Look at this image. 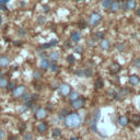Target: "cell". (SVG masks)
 Masks as SVG:
<instances>
[{
    "mask_svg": "<svg viewBox=\"0 0 140 140\" xmlns=\"http://www.w3.org/2000/svg\"><path fill=\"white\" fill-rule=\"evenodd\" d=\"M29 110L27 108V106L25 105H22V107H20V110H19V112H20V114H23V113H25V112Z\"/></svg>",
    "mask_w": 140,
    "mask_h": 140,
    "instance_id": "ee69618b",
    "label": "cell"
},
{
    "mask_svg": "<svg viewBox=\"0 0 140 140\" xmlns=\"http://www.w3.org/2000/svg\"><path fill=\"white\" fill-rule=\"evenodd\" d=\"M137 15H138V17H140V8L137 10Z\"/></svg>",
    "mask_w": 140,
    "mask_h": 140,
    "instance_id": "9f6ffc18",
    "label": "cell"
},
{
    "mask_svg": "<svg viewBox=\"0 0 140 140\" xmlns=\"http://www.w3.org/2000/svg\"><path fill=\"white\" fill-rule=\"evenodd\" d=\"M68 97H69V101L70 102H73L74 100H77L78 97H80V95H79V93L77 91H71V92L69 93Z\"/></svg>",
    "mask_w": 140,
    "mask_h": 140,
    "instance_id": "44dd1931",
    "label": "cell"
},
{
    "mask_svg": "<svg viewBox=\"0 0 140 140\" xmlns=\"http://www.w3.org/2000/svg\"><path fill=\"white\" fill-rule=\"evenodd\" d=\"M14 45L15 46H20L21 45V42H14Z\"/></svg>",
    "mask_w": 140,
    "mask_h": 140,
    "instance_id": "db71d44e",
    "label": "cell"
},
{
    "mask_svg": "<svg viewBox=\"0 0 140 140\" xmlns=\"http://www.w3.org/2000/svg\"><path fill=\"white\" fill-rule=\"evenodd\" d=\"M46 22V18L44 15H40L38 18H37V23H38L40 25H44Z\"/></svg>",
    "mask_w": 140,
    "mask_h": 140,
    "instance_id": "1f68e13d",
    "label": "cell"
},
{
    "mask_svg": "<svg viewBox=\"0 0 140 140\" xmlns=\"http://www.w3.org/2000/svg\"><path fill=\"white\" fill-rule=\"evenodd\" d=\"M88 45L90 46V47H93V46L95 45V41L94 40H88Z\"/></svg>",
    "mask_w": 140,
    "mask_h": 140,
    "instance_id": "bcb514c9",
    "label": "cell"
},
{
    "mask_svg": "<svg viewBox=\"0 0 140 140\" xmlns=\"http://www.w3.org/2000/svg\"><path fill=\"white\" fill-rule=\"evenodd\" d=\"M131 122L134 123L135 126H139L140 125V115H134L131 117Z\"/></svg>",
    "mask_w": 140,
    "mask_h": 140,
    "instance_id": "484cf974",
    "label": "cell"
},
{
    "mask_svg": "<svg viewBox=\"0 0 140 140\" xmlns=\"http://www.w3.org/2000/svg\"><path fill=\"white\" fill-rule=\"evenodd\" d=\"M112 3V0H102V6H103L104 9H110Z\"/></svg>",
    "mask_w": 140,
    "mask_h": 140,
    "instance_id": "f546056e",
    "label": "cell"
},
{
    "mask_svg": "<svg viewBox=\"0 0 140 140\" xmlns=\"http://www.w3.org/2000/svg\"><path fill=\"white\" fill-rule=\"evenodd\" d=\"M110 94H111V96L113 97L114 100H116V101H119L120 100V94L118 92H116L115 90H112L111 92H110Z\"/></svg>",
    "mask_w": 140,
    "mask_h": 140,
    "instance_id": "d4e9b609",
    "label": "cell"
},
{
    "mask_svg": "<svg viewBox=\"0 0 140 140\" xmlns=\"http://www.w3.org/2000/svg\"><path fill=\"white\" fill-rule=\"evenodd\" d=\"M7 138V131L4 129H0V140H4Z\"/></svg>",
    "mask_w": 140,
    "mask_h": 140,
    "instance_id": "e575fe53",
    "label": "cell"
},
{
    "mask_svg": "<svg viewBox=\"0 0 140 140\" xmlns=\"http://www.w3.org/2000/svg\"><path fill=\"white\" fill-rule=\"evenodd\" d=\"M47 105H48V108H49V110H52V108H53V104H50V103H48Z\"/></svg>",
    "mask_w": 140,
    "mask_h": 140,
    "instance_id": "11a10c76",
    "label": "cell"
},
{
    "mask_svg": "<svg viewBox=\"0 0 140 140\" xmlns=\"http://www.w3.org/2000/svg\"><path fill=\"white\" fill-rule=\"evenodd\" d=\"M50 47H52V46H50L49 43H45V44L42 45V48H43V49H48V48H50Z\"/></svg>",
    "mask_w": 140,
    "mask_h": 140,
    "instance_id": "681fc988",
    "label": "cell"
},
{
    "mask_svg": "<svg viewBox=\"0 0 140 140\" xmlns=\"http://www.w3.org/2000/svg\"><path fill=\"white\" fill-rule=\"evenodd\" d=\"M23 140H34L33 134H32V133H29V131L24 133V135H23Z\"/></svg>",
    "mask_w": 140,
    "mask_h": 140,
    "instance_id": "4316f807",
    "label": "cell"
},
{
    "mask_svg": "<svg viewBox=\"0 0 140 140\" xmlns=\"http://www.w3.org/2000/svg\"><path fill=\"white\" fill-rule=\"evenodd\" d=\"M110 71H111V73H114V74H116V73H118L120 70H122V66L118 64V63H112L111 65H110Z\"/></svg>",
    "mask_w": 140,
    "mask_h": 140,
    "instance_id": "9c48e42d",
    "label": "cell"
},
{
    "mask_svg": "<svg viewBox=\"0 0 140 140\" xmlns=\"http://www.w3.org/2000/svg\"><path fill=\"white\" fill-rule=\"evenodd\" d=\"M81 38H82V36H81L80 32H73V33L70 35V40L74 42V43H79V42L81 41Z\"/></svg>",
    "mask_w": 140,
    "mask_h": 140,
    "instance_id": "4fadbf2b",
    "label": "cell"
},
{
    "mask_svg": "<svg viewBox=\"0 0 140 140\" xmlns=\"http://www.w3.org/2000/svg\"><path fill=\"white\" fill-rule=\"evenodd\" d=\"M3 76H4V74H3L1 71H0V78H1V77H3Z\"/></svg>",
    "mask_w": 140,
    "mask_h": 140,
    "instance_id": "680465c9",
    "label": "cell"
},
{
    "mask_svg": "<svg viewBox=\"0 0 140 140\" xmlns=\"http://www.w3.org/2000/svg\"><path fill=\"white\" fill-rule=\"evenodd\" d=\"M43 77V72L41 71V70H34L33 71V78L34 80H40Z\"/></svg>",
    "mask_w": 140,
    "mask_h": 140,
    "instance_id": "603a6c76",
    "label": "cell"
},
{
    "mask_svg": "<svg viewBox=\"0 0 140 140\" xmlns=\"http://www.w3.org/2000/svg\"><path fill=\"white\" fill-rule=\"evenodd\" d=\"M67 60H68V63L70 65H72V64H74V61H76V58H74L73 55H69L68 57H67Z\"/></svg>",
    "mask_w": 140,
    "mask_h": 140,
    "instance_id": "8d00e7d4",
    "label": "cell"
},
{
    "mask_svg": "<svg viewBox=\"0 0 140 140\" xmlns=\"http://www.w3.org/2000/svg\"><path fill=\"white\" fill-rule=\"evenodd\" d=\"M128 93H129V91L126 88H124V89H122V91H120V96H126Z\"/></svg>",
    "mask_w": 140,
    "mask_h": 140,
    "instance_id": "ab89813d",
    "label": "cell"
},
{
    "mask_svg": "<svg viewBox=\"0 0 140 140\" xmlns=\"http://www.w3.org/2000/svg\"><path fill=\"white\" fill-rule=\"evenodd\" d=\"M43 11H44V13H48L50 11V7L48 6V4H44L43 6Z\"/></svg>",
    "mask_w": 140,
    "mask_h": 140,
    "instance_id": "7bdbcfd3",
    "label": "cell"
},
{
    "mask_svg": "<svg viewBox=\"0 0 140 140\" xmlns=\"http://www.w3.org/2000/svg\"><path fill=\"white\" fill-rule=\"evenodd\" d=\"M118 124L122 126V127H126V126L129 124V119H128V117H127L126 115L120 116V117L118 118Z\"/></svg>",
    "mask_w": 140,
    "mask_h": 140,
    "instance_id": "2e32d148",
    "label": "cell"
},
{
    "mask_svg": "<svg viewBox=\"0 0 140 140\" xmlns=\"http://www.w3.org/2000/svg\"><path fill=\"white\" fill-rule=\"evenodd\" d=\"M83 71H84V76L85 77H92L93 76V70L90 69V68H87V69H83Z\"/></svg>",
    "mask_w": 140,
    "mask_h": 140,
    "instance_id": "d6a6232c",
    "label": "cell"
},
{
    "mask_svg": "<svg viewBox=\"0 0 140 140\" xmlns=\"http://www.w3.org/2000/svg\"><path fill=\"white\" fill-rule=\"evenodd\" d=\"M59 57H60V55L58 52H52L49 54V61H53V63L58 61Z\"/></svg>",
    "mask_w": 140,
    "mask_h": 140,
    "instance_id": "d6986e66",
    "label": "cell"
},
{
    "mask_svg": "<svg viewBox=\"0 0 140 140\" xmlns=\"http://www.w3.org/2000/svg\"><path fill=\"white\" fill-rule=\"evenodd\" d=\"M17 87V83L14 82V81H13V82H9V84H8V87H7V90L8 91H13V89H14Z\"/></svg>",
    "mask_w": 140,
    "mask_h": 140,
    "instance_id": "836d02e7",
    "label": "cell"
},
{
    "mask_svg": "<svg viewBox=\"0 0 140 140\" xmlns=\"http://www.w3.org/2000/svg\"><path fill=\"white\" fill-rule=\"evenodd\" d=\"M128 81H129V83L131 85H137V84H139V82H140V78L137 76V74H131V76L129 77Z\"/></svg>",
    "mask_w": 140,
    "mask_h": 140,
    "instance_id": "5bb4252c",
    "label": "cell"
},
{
    "mask_svg": "<svg viewBox=\"0 0 140 140\" xmlns=\"http://www.w3.org/2000/svg\"><path fill=\"white\" fill-rule=\"evenodd\" d=\"M47 129H48V125L45 122H42L37 125V131H38L40 134H45L46 131H47Z\"/></svg>",
    "mask_w": 140,
    "mask_h": 140,
    "instance_id": "30bf717a",
    "label": "cell"
},
{
    "mask_svg": "<svg viewBox=\"0 0 140 140\" xmlns=\"http://www.w3.org/2000/svg\"><path fill=\"white\" fill-rule=\"evenodd\" d=\"M58 89H59L60 95H63V96H68L69 93L71 92V87L67 84V83H61V84L58 87Z\"/></svg>",
    "mask_w": 140,
    "mask_h": 140,
    "instance_id": "5b68a950",
    "label": "cell"
},
{
    "mask_svg": "<svg viewBox=\"0 0 140 140\" xmlns=\"http://www.w3.org/2000/svg\"><path fill=\"white\" fill-rule=\"evenodd\" d=\"M76 76H78V77H83L84 76V71H83V69H77Z\"/></svg>",
    "mask_w": 140,
    "mask_h": 140,
    "instance_id": "f35d334b",
    "label": "cell"
},
{
    "mask_svg": "<svg viewBox=\"0 0 140 140\" xmlns=\"http://www.w3.org/2000/svg\"><path fill=\"white\" fill-rule=\"evenodd\" d=\"M116 47H117V49L119 50L120 53H123L124 50H125V48H126V47H125V45H124V44H120V43L116 45Z\"/></svg>",
    "mask_w": 140,
    "mask_h": 140,
    "instance_id": "74e56055",
    "label": "cell"
},
{
    "mask_svg": "<svg viewBox=\"0 0 140 140\" xmlns=\"http://www.w3.org/2000/svg\"><path fill=\"white\" fill-rule=\"evenodd\" d=\"M101 21H102V15L100 14V13H97V12L91 13L90 18H89V23H90V25H92V26L99 25Z\"/></svg>",
    "mask_w": 140,
    "mask_h": 140,
    "instance_id": "7a4b0ae2",
    "label": "cell"
},
{
    "mask_svg": "<svg viewBox=\"0 0 140 140\" xmlns=\"http://www.w3.org/2000/svg\"><path fill=\"white\" fill-rule=\"evenodd\" d=\"M79 26H80L81 29H84V27L87 26V22L85 21H80L79 22Z\"/></svg>",
    "mask_w": 140,
    "mask_h": 140,
    "instance_id": "c3c4849f",
    "label": "cell"
},
{
    "mask_svg": "<svg viewBox=\"0 0 140 140\" xmlns=\"http://www.w3.org/2000/svg\"><path fill=\"white\" fill-rule=\"evenodd\" d=\"M25 127H26V125L23 123V124H21L20 126H19V130H20L21 133H22V131H24V130H25Z\"/></svg>",
    "mask_w": 140,
    "mask_h": 140,
    "instance_id": "7dc6e473",
    "label": "cell"
},
{
    "mask_svg": "<svg viewBox=\"0 0 140 140\" xmlns=\"http://www.w3.org/2000/svg\"><path fill=\"white\" fill-rule=\"evenodd\" d=\"M120 2L119 1H117V0H115V1H112V3H111V7H110V9L113 12H117L119 9H120Z\"/></svg>",
    "mask_w": 140,
    "mask_h": 140,
    "instance_id": "e0dca14e",
    "label": "cell"
},
{
    "mask_svg": "<svg viewBox=\"0 0 140 140\" xmlns=\"http://www.w3.org/2000/svg\"><path fill=\"white\" fill-rule=\"evenodd\" d=\"M74 1H77V2H80V1H81V0H74Z\"/></svg>",
    "mask_w": 140,
    "mask_h": 140,
    "instance_id": "91938a15",
    "label": "cell"
},
{
    "mask_svg": "<svg viewBox=\"0 0 140 140\" xmlns=\"http://www.w3.org/2000/svg\"><path fill=\"white\" fill-rule=\"evenodd\" d=\"M31 93H27V92H25L24 94L22 95V100L24 101V103H27V102H31L32 100H31Z\"/></svg>",
    "mask_w": 140,
    "mask_h": 140,
    "instance_id": "83f0119b",
    "label": "cell"
},
{
    "mask_svg": "<svg viewBox=\"0 0 140 140\" xmlns=\"http://www.w3.org/2000/svg\"><path fill=\"white\" fill-rule=\"evenodd\" d=\"M94 87H95V89H97V90H100V89L104 88V82H103V80H102L101 78L96 79V81H95V83H94Z\"/></svg>",
    "mask_w": 140,
    "mask_h": 140,
    "instance_id": "7402d4cb",
    "label": "cell"
},
{
    "mask_svg": "<svg viewBox=\"0 0 140 140\" xmlns=\"http://www.w3.org/2000/svg\"><path fill=\"white\" fill-rule=\"evenodd\" d=\"M136 0H127V1L125 2V9L126 10H134V9H136Z\"/></svg>",
    "mask_w": 140,
    "mask_h": 140,
    "instance_id": "8fae6325",
    "label": "cell"
},
{
    "mask_svg": "<svg viewBox=\"0 0 140 140\" xmlns=\"http://www.w3.org/2000/svg\"><path fill=\"white\" fill-rule=\"evenodd\" d=\"M26 92V87L25 85H17L12 91V96L14 99H19V97H22V95Z\"/></svg>",
    "mask_w": 140,
    "mask_h": 140,
    "instance_id": "3957f363",
    "label": "cell"
},
{
    "mask_svg": "<svg viewBox=\"0 0 140 140\" xmlns=\"http://www.w3.org/2000/svg\"><path fill=\"white\" fill-rule=\"evenodd\" d=\"M40 66H41V69H42V70H47V69H49V66H50L49 59H47V58H42Z\"/></svg>",
    "mask_w": 140,
    "mask_h": 140,
    "instance_id": "7c38bea8",
    "label": "cell"
},
{
    "mask_svg": "<svg viewBox=\"0 0 140 140\" xmlns=\"http://www.w3.org/2000/svg\"><path fill=\"white\" fill-rule=\"evenodd\" d=\"M112 1H115V0H112Z\"/></svg>",
    "mask_w": 140,
    "mask_h": 140,
    "instance_id": "94428289",
    "label": "cell"
},
{
    "mask_svg": "<svg viewBox=\"0 0 140 140\" xmlns=\"http://www.w3.org/2000/svg\"><path fill=\"white\" fill-rule=\"evenodd\" d=\"M34 116L37 120H43L47 117V111L43 107H38V108H36V111L34 112Z\"/></svg>",
    "mask_w": 140,
    "mask_h": 140,
    "instance_id": "277c9868",
    "label": "cell"
},
{
    "mask_svg": "<svg viewBox=\"0 0 140 140\" xmlns=\"http://www.w3.org/2000/svg\"><path fill=\"white\" fill-rule=\"evenodd\" d=\"M134 66L136 68H140V58H136L134 60Z\"/></svg>",
    "mask_w": 140,
    "mask_h": 140,
    "instance_id": "b9f144b4",
    "label": "cell"
},
{
    "mask_svg": "<svg viewBox=\"0 0 140 140\" xmlns=\"http://www.w3.org/2000/svg\"><path fill=\"white\" fill-rule=\"evenodd\" d=\"M10 64H11V59L9 56L7 55H1L0 56V68L1 69H4V68H7L10 66Z\"/></svg>",
    "mask_w": 140,
    "mask_h": 140,
    "instance_id": "8992f818",
    "label": "cell"
},
{
    "mask_svg": "<svg viewBox=\"0 0 140 140\" xmlns=\"http://www.w3.org/2000/svg\"><path fill=\"white\" fill-rule=\"evenodd\" d=\"M10 0H0V4H7Z\"/></svg>",
    "mask_w": 140,
    "mask_h": 140,
    "instance_id": "816d5d0a",
    "label": "cell"
},
{
    "mask_svg": "<svg viewBox=\"0 0 140 140\" xmlns=\"http://www.w3.org/2000/svg\"><path fill=\"white\" fill-rule=\"evenodd\" d=\"M74 53H78V54H82L83 53V47L80 45H77L76 47H74Z\"/></svg>",
    "mask_w": 140,
    "mask_h": 140,
    "instance_id": "d590c367",
    "label": "cell"
},
{
    "mask_svg": "<svg viewBox=\"0 0 140 140\" xmlns=\"http://www.w3.org/2000/svg\"><path fill=\"white\" fill-rule=\"evenodd\" d=\"M52 136L54 138H59L60 136H61V129L59 128H54L53 131H52Z\"/></svg>",
    "mask_w": 140,
    "mask_h": 140,
    "instance_id": "cb8c5ba5",
    "label": "cell"
},
{
    "mask_svg": "<svg viewBox=\"0 0 140 140\" xmlns=\"http://www.w3.org/2000/svg\"><path fill=\"white\" fill-rule=\"evenodd\" d=\"M100 46H101V48L103 49V50H108L111 48V43H110V41L108 40H101V43H100Z\"/></svg>",
    "mask_w": 140,
    "mask_h": 140,
    "instance_id": "9a60e30c",
    "label": "cell"
},
{
    "mask_svg": "<svg viewBox=\"0 0 140 140\" xmlns=\"http://www.w3.org/2000/svg\"><path fill=\"white\" fill-rule=\"evenodd\" d=\"M2 22H3V19H2V17H1V14H0V26H1Z\"/></svg>",
    "mask_w": 140,
    "mask_h": 140,
    "instance_id": "f5cc1de1",
    "label": "cell"
},
{
    "mask_svg": "<svg viewBox=\"0 0 140 140\" xmlns=\"http://www.w3.org/2000/svg\"><path fill=\"white\" fill-rule=\"evenodd\" d=\"M70 140H79L77 137H73V138H71V139H70Z\"/></svg>",
    "mask_w": 140,
    "mask_h": 140,
    "instance_id": "6f0895ef",
    "label": "cell"
},
{
    "mask_svg": "<svg viewBox=\"0 0 140 140\" xmlns=\"http://www.w3.org/2000/svg\"><path fill=\"white\" fill-rule=\"evenodd\" d=\"M0 10L3 11V12H7V11H8V7H7V4H0Z\"/></svg>",
    "mask_w": 140,
    "mask_h": 140,
    "instance_id": "f6af8a7d",
    "label": "cell"
},
{
    "mask_svg": "<svg viewBox=\"0 0 140 140\" xmlns=\"http://www.w3.org/2000/svg\"><path fill=\"white\" fill-rule=\"evenodd\" d=\"M31 100H32V102H34V103H35V102L38 100V94H37V93H34V94H32V95H31Z\"/></svg>",
    "mask_w": 140,
    "mask_h": 140,
    "instance_id": "60d3db41",
    "label": "cell"
},
{
    "mask_svg": "<svg viewBox=\"0 0 140 140\" xmlns=\"http://www.w3.org/2000/svg\"><path fill=\"white\" fill-rule=\"evenodd\" d=\"M57 43H58V41H57V40H52V41L49 42L50 46H55V45H57Z\"/></svg>",
    "mask_w": 140,
    "mask_h": 140,
    "instance_id": "f907efd6",
    "label": "cell"
},
{
    "mask_svg": "<svg viewBox=\"0 0 140 140\" xmlns=\"http://www.w3.org/2000/svg\"><path fill=\"white\" fill-rule=\"evenodd\" d=\"M104 38V33L103 32H96L94 33V40H103Z\"/></svg>",
    "mask_w": 140,
    "mask_h": 140,
    "instance_id": "4dcf8cb0",
    "label": "cell"
},
{
    "mask_svg": "<svg viewBox=\"0 0 140 140\" xmlns=\"http://www.w3.org/2000/svg\"><path fill=\"white\" fill-rule=\"evenodd\" d=\"M9 82H10V81H9V79L7 77H4V76L1 77V78H0V89H2V90H3V89H7Z\"/></svg>",
    "mask_w": 140,
    "mask_h": 140,
    "instance_id": "ac0fdd59",
    "label": "cell"
},
{
    "mask_svg": "<svg viewBox=\"0 0 140 140\" xmlns=\"http://www.w3.org/2000/svg\"><path fill=\"white\" fill-rule=\"evenodd\" d=\"M101 117V112L100 110H96L94 112V114H93V117H92V129H93V131L96 133L97 131V129H96V123L99 122V119Z\"/></svg>",
    "mask_w": 140,
    "mask_h": 140,
    "instance_id": "52a82bcc",
    "label": "cell"
},
{
    "mask_svg": "<svg viewBox=\"0 0 140 140\" xmlns=\"http://www.w3.org/2000/svg\"><path fill=\"white\" fill-rule=\"evenodd\" d=\"M82 117L77 112H69L65 117V125L67 128H77L81 125Z\"/></svg>",
    "mask_w": 140,
    "mask_h": 140,
    "instance_id": "6da1fadb",
    "label": "cell"
},
{
    "mask_svg": "<svg viewBox=\"0 0 140 140\" xmlns=\"http://www.w3.org/2000/svg\"><path fill=\"white\" fill-rule=\"evenodd\" d=\"M49 69H50V71L52 72H58V70H59V66L56 63H50V66H49Z\"/></svg>",
    "mask_w": 140,
    "mask_h": 140,
    "instance_id": "f1b7e54d",
    "label": "cell"
},
{
    "mask_svg": "<svg viewBox=\"0 0 140 140\" xmlns=\"http://www.w3.org/2000/svg\"><path fill=\"white\" fill-rule=\"evenodd\" d=\"M17 35L19 37H25L27 35V30L25 29V27H19L18 31H17Z\"/></svg>",
    "mask_w": 140,
    "mask_h": 140,
    "instance_id": "ffe728a7",
    "label": "cell"
},
{
    "mask_svg": "<svg viewBox=\"0 0 140 140\" xmlns=\"http://www.w3.org/2000/svg\"><path fill=\"white\" fill-rule=\"evenodd\" d=\"M84 104H85V101H84V99H83V97H78L77 100H74L73 102H71V106L73 107L74 110H80V108H82V107L84 106Z\"/></svg>",
    "mask_w": 140,
    "mask_h": 140,
    "instance_id": "ba28073f",
    "label": "cell"
}]
</instances>
